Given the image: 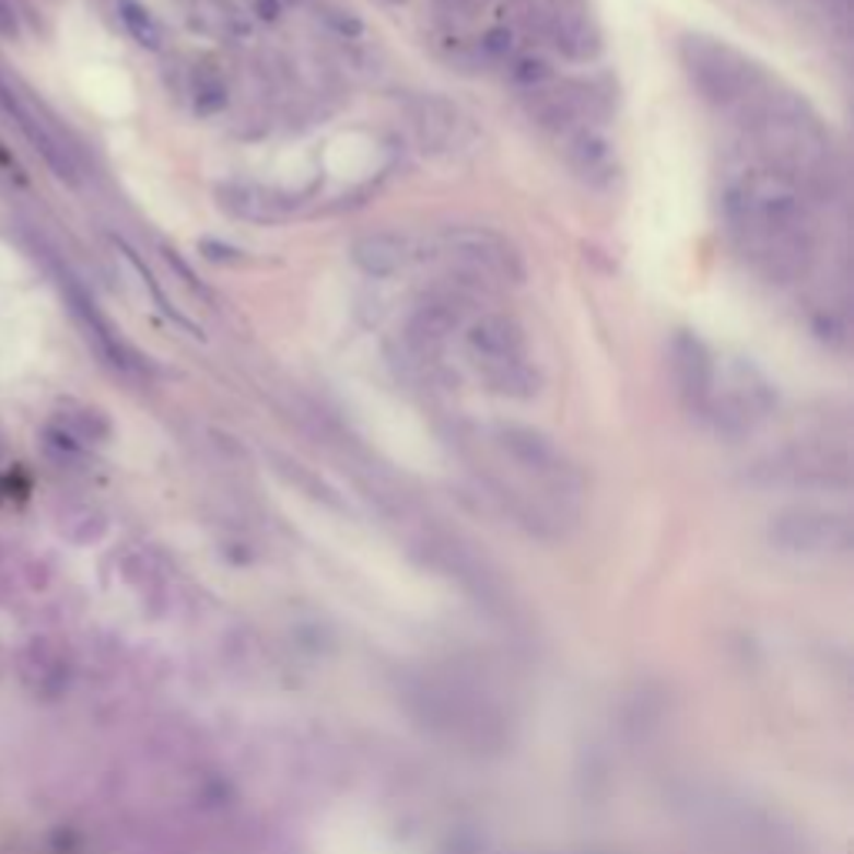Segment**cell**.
<instances>
[{"label":"cell","instance_id":"cell-1","mask_svg":"<svg viewBox=\"0 0 854 854\" xmlns=\"http://www.w3.org/2000/svg\"><path fill=\"white\" fill-rule=\"evenodd\" d=\"M721 221L745 265L768 284L787 288L811 274L818 221L811 197L764 164H745L721 184Z\"/></svg>","mask_w":854,"mask_h":854},{"label":"cell","instance_id":"cell-2","mask_svg":"<svg viewBox=\"0 0 854 854\" xmlns=\"http://www.w3.org/2000/svg\"><path fill=\"white\" fill-rule=\"evenodd\" d=\"M764 167L798 184L811 201L838 184V154L818 110L795 91L768 81L738 114Z\"/></svg>","mask_w":854,"mask_h":854},{"label":"cell","instance_id":"cell-3","mask_svg":"<svg viewBox=\"0 0 854 854\" xmlns=\"http://www.w3.org/2000/svg\"><path fill=\"white\" fill-rule=\"evenodd\" d=\"M465 344L488 390L514 401H531L541 390V371L528 358V338L511 314L491 311L471 317Z\"/></svg>","mask_w":854,"mask_h":854},{"label":"cell","instance_id":"cell-4","mask_svg":"<svg viewBox=\"0 0 854 854\" xmlns=\"http://www.w3.org/2000/svg\"><path fill=\"white\" fill-rule=\"evenodd\" d=\"M678 54L698 94L717 110H728L735 117L771 81L748 54L707 34H685Z\"/></svg>","mask_w":854,"mask_h":854},{"label":"cell","instance_id":"cell-5","mask_svg":"<svg viewBox=\"0 0 854 854\" xmlns=\"http://www.w3.org/2000/svg\"><path fill=\"white\" fill-rule=\"evenodd\" d=\"M437 254L447 265L478 284H520L524 257L498 231L478 224H451L434 237Z\"/></svg>","mask_w":854,"mask_h":854},{"label":"cell","instance_id":"cell-6","mask_svg":"<svg viewBox=\"0 0 854 854\" xmlns=\"http://www.w3.org/2000/svg\"><path fill=\"white\" fill-rule=\"evenodd\" d=\"M777 408L774 384L745 358L728 361L721 371H714V387L704 418L725 434H748L758 424H764Z\"/></svg>","mask_w":854,"mask_h":854},{"label":"cell","instance_id":"cell-7","mask_svg":"<svg viewBox=\"0 0 854 854\" xmlns=\"http://www.w3.org/2000/svg\"><path fill=\"white\" fill-rule=\"evenodd\" d=\"M471 307L475 301L461 288H441L421 297L405 324V354L418 371H428L434 354L471 324Z\"/></svg>","mask_w":854,"mask_h":854},{"label":"cell","instance_id":"cell-8","mask_svg":"<svg viewBox=\"0 0 854 854\" xmlns=\"http://www.w3.org/2000/svg\"><path fill=\"white\" fill-rule=\"evenodd\" d=\"M491 444L517 471L551 484L554 491L564 494L568 488H577V475H574L571 461L545 431H538L531 424H517V421H498L491 428Z\"/></svg>","mask_w":854,"mask_h":854},{"label":"cell","instance_id":"cell-9","mask_svg":"<svg viewBox=\"0 0 854 854\" xmlns=\"http://www.w3.org/2000/svg\"><path fill=\"white\" fill-rule=\"evenodd\" d=\"M408 117H411V130L418 144L424 148V154L431 157H461L478 144V127L475 117L441 94H418L408 104Z\"/></svg>","mask_w":854,"mask_h":854},{"label":"cell","instance_id":"cell-10","mask_svg":"<svg viewBox=\"0 0 854 854\" xmlns=\"http://www.w3.org/2000/svg\"><path fill=\"white\" fill-rule=\"evenodd\" d=\"M0 110L8 114V120L21 130V134L27 138V144L44 157V164L68 184H78V157L74 151L63 144V138L54 130V124H47L37 107L31 101H24L4 78H0Z\"/></svg>","mask_w":854,"mask_h":854},{"label":"cell","instance_id":"cell-11","mask_svg":"<svg viewBox=\"0 0 854 854\" xmlns=\"http://www.w3.org/2000/svg\"><path fill=\"white\" fill-rule=\"evenodd\" d=\"M538 17V31L571 60H590L601 50V31L587 14L584 0H545L531 11Z\"/></svg>","mask_w":854,"mask_h":854},{"label":"cell","instance_id":"cell-12","mask_svg":"<svg viewBox=\"0 0 854 854\" xmlns=\"http://www.w3.org/2000/svg\"><path fill=\"white\" fill-rule=\"evenodd\" d=\"M668 358H671V377H675V390H678L681 405L691 414L704 418L707 401H711V387H714V371H717L707 344L694 331H678L671 338Z\"/></svg>","mask_w":854,"mask_h":854},{"label":"cell","instance_id":"cell-13","mask_svg":"<svg viewBox=\"0 0 854 854\" xmlns=\"http://www.w3.org/2000/svg\"><path fill=\"white\" fill-rule=\"evenodd\" d=\"M771 535L781 548L792 551H828L847 541V520L831 511L792 507L774 517Z\"/></svg>","mask_w":854,"mask_h":854},{"label":"cell","instance_id":"cell-14","mask_svg":"<svg viewBox=\"0 0 854 854\" xmlns=\"http://www.w3.org/2000/svg\"><path fill=\"white\" fill-rule=\"evenodd\" d=\"M564 144V157L571 164V171L587 184V187H611L618 177V157L611 141L601 134L598 127L590 124H577L568 134L558 138Z\"/></svg>","mask_w":854,"mask_h":854},{"label":"cell","instance_id":"cell-15","mask_svg":"<svg viewBox=\"0 0 854 854\" xmlns=\"http://www.w3.org/2000/svg\"><path fill=\"white\" fill-rule=\"evenodd\" d=\"M414 241L401 231H371L351 244V260L358 265V271H364L374 281L405 274L414 265Z\"/></svg>","mask_w":854,"mask_h":854},{"label":"cell","instance_id":"cell-16","mask_svg":"<svg viewBox=\"0 0 854 854\" xmlns=\"http://www.w3.org/2000/svg\"><path fill=\"white\" fill-rule=\"evenodd\" d=\"M63 294H68L71 311L78 314V320H81V327L87 331L91 344L101 351V358H104L107 364H114V367H120V371H138V367H141V361L130 354V348L117 338V331L110 327V320L97 311V304L91 301V294H87L74 278H63Z\"/></svg>","mask_w":854,"mask_h":854},{"label":"cell","instance_id":"cell-17","mask_svg":"<svg viewBox=\"0 0 854 854\" xmlns=\"http://www.w3.org/2000/svg\"><path fill=\"white\" fill-rule=\"evenodd\" d=\"M218 197V208L237 221H250V224H278L284 218H291V204L284 201L281 194L268 190V187H257L247 180H227L218 184L214 190Z\"/></svg>","mask_w":854,"mask_h":854},{"label":"cell","instance_id":"cell-18","mask_svg":"<svg viewBox=\"0 0 854 854\" xmlns=\"http://www.w3.org/2000/svg\"><path fill=\"white\" fill-rule=\"evenodd\" d=\"M114 14L120 21V27L130 34V40H138L148 50H161L167 34L161 27V21L141 4V0H114Z\"/></svg>","mask_w":854,"mask_h":854},{"label":"cell","instance_id":"cell-19","mask_svg":"<svg viewBox=\"0 0 854 854\" xmlns=\"http://www.w3.org/2000/svg\"><path fill=\"white\" fill-rule=\"evenodd\" d=\"M268 457H271L274 471H278L288 484L301 488L304 494H311V498H317V501H324V504H338V494L327 488L311 468H304L301 461H294V457H288V454H278V451H271Z\"/></svg>","mask_w":854,"mask_h":854},{"label":"cell","instance_id":"cell-20","mask_svg":"<svg viewBox=\"0 0 854 854\" xmlns=\"http://www.w3.org/2000/svg\"><path fill=\"white\" fill-rule=\"evenodd\" d=\"M190 94H194V101H197V107H201V110H214V107L224 104V84H221V78L211 68L194 71Z\"/></svg>","mask_w":854,"mask_h":854},{"label":"cell","instance_id":"cell-21","mask_svg":"<svg viewBox=\"0 0 854 854\" xmlns=\"http://www.w3.org/2000/svg\"><path fill=\"white\" fill-rule=\"evenodd\" d=\"M0 37H8V40H17V37H21L17 14H14V8L8 4V0H0Z\"/></svg>","mask_w":854,"mask_h":854}]
</instances>
